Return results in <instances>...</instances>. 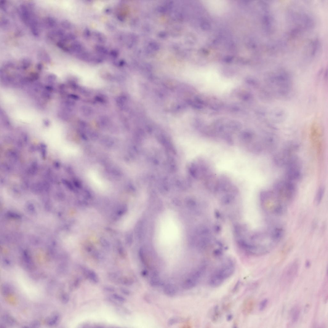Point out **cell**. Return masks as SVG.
Returning a JSON list of instances; mask_svg holds the SVG:
<instances>
[{
  "instance_id": "cell-25",
  "label": "cell",
  "mask_w": 328,
  "mask_h": 328,
  "mask_svg": "<svg viewBox=\"0 0 328 328\" xmlns=\"http://www.w3.org/2000/svg\"><path fill=\"white\" fill-rule=\"evenodd\" d=\"M9 21L6 18H3L1 20V25L2 26L3 28L6 27L9 25Z\"/></svg>"
},
{
  "instance_id": "cell-24",
  "label": "cell",
  "mask_w": 328,
  "mask_h": 328,
  "mask_svg": "<svg viewBox=\"0 0 328 328\" xmlns=\"http://www.w3.org/2000/svg\"><path fill=\"white\" fill-rule=\"evenodd\" d=\"M61 25L63 28L66 29H70L71 27L70 23L67 20H64L61 21Z\"/></svg>"
},
{
  "instance_id": "cell-3",
  "label": "cell",
  "mask_w": 328,
  "mask_h": 328,
  "mask_svg": "<svg viewBox=\"0 0 328 328\" xmlns=\"http://www.w3.org/2000/svg\"><path fill=\"white\" fill-rule=\"evenodd\" d=\"M273 191L279 198L287 206L295 198L297 192V184L286 180L279 181L275 184Z\"/></svg>"
},
{
  "instance_id": "cell-32",
  "label": "cell",
  "mask_w": 328,
  "mask_h": 328,
  "mask_svg": "<svg viewBox=\"0 0 328 328\" xmlns=\"http://www.w3.org/2000/svg\"><path fill=\"white\" fill-rule=\"evenodd\" d=\"M121 291L122 293H123L124 294L126 295H128L129 294V292L126 289H121Z\"/></svg>"
},
{
  "instance_id": "cell-1",
  "label": "cell",
  "mask_w": 328,
  "mask_h": 328,
  "mask_svg": "<svg viewBox=\"0 0 328 328\" xmlns=\"http://www.w3.org/2000/svg\"><path fill=\"white\" fill-rule=\"evenodd\" d=\"M260 200L263 208L268 214L281 216L286 212L287 205L279 198L273 190L261 192Z\"/></svg>"
},
{
  "instance_id": "cell-2",
  "label": "cell",
  "mask_w": 328,
  "mask_h": 328,
  "mask_svg": "<svg viewBox=\"0 0 328 328\" xmlns=\"http://www.w3.org/2000/svg\"><path fill=\"white\" fill-rule=\"evenodd\" d=\"M236 266L233 261L228 259L216 268L210 275L209 284L213 287H219L230 278L235 271Z\"/></svg>"
},
{
  "instance_id": "cell-31",
  "label": "cell",
  "mask_w": 328,
  "mask_h": 328,
  "mask_svg": "<svg viewBox=\"0 0 328 328\" xmlns=\"http://www.w3.org/2000/svg\"><path fill=\"white\" fill-rule=\"evenodd\" d=\"M105 290H106V291H108V292H114V290H115V289H114V288H113V287H106L105 288Z\"/></svg>"
},
{
  "instance_id": "cell-19",
  "label": "cell",
  "mask_w": 328,
  "mask_h": 328,
  "mask_svg": "<svg viewBox=\"0 0 328 328\" xmlns=\"http://www.w3.org/2000/svg\"><path fill=\"white\" fill-rule=\"evenodd\" d=\"M133 281L131 279L121 277L120 278L118 283L125 285V286H130L132 284Z\"/></svg>"
},
{
  "instance_id": "cell-4",
  "label": "cell",
  "mask_w": 328,
  "mask_h": 328,
  "mask_svg": "<svg viewBox=\"0 0 328 328\" xmlns=\"http://www.w3.org/2000/svg\"><path fill=\"white\" fill-rule=\"evenodd\" d=\"M268 84L278 94H287L290 90L291 83L289 76L284 73L272 74L268 77Z\"/></svg>"
},
{
  "instance_id": "cell-29",
  "label": "cell",
  "mask_w": 328,
  "mask_h": 328,
  "mask_svg": "<svg viewBox=\"0 0 328 328\" xmlns=\"http://www.w3.org/2000/svg\"><path fill=\"white\" fill-rule=\"evenodd\" d=\"M81 279L80 278H77L75 281L73 286L74 287L76 288L78 287L80 284L81 281Z\"/></svg>"
},
{
  "instance_id": "cell-28",
  "label": "cell",
  "mask_w": 328,
  "mask_h": 328,
  "mask_svg": "<svg viewBox=\"0 0 328 328\" xmlns=\"http://www.w3.org/2000/svg\"><path fill=\"white\" fill-rule=\"evenodd\" d=\"M4 318L5 319V321L10 324H13L14 323L15 321L14 319L12 318H11L10 317L7 316L5 317Z\"/></svg>"
},
{
  "instance_id": "cell-13",
  "label": "cell",
  "mask_w": 328,
  "mask_h": 328,
  "mask_svg": "<svg viewBox=\"0 0 328 328\" xmlns=\"http://www.w3.org/2000/svg\"><path fill=\"white\" fill-rule=\"evenodd\" d=\"M38 57L39 59L44 62L49 63L51 62V58L47 52L43 50H41L39 52Z\"/></svg>"
},
{
  "instance_id": "cell-20",
  "label": "cell",
  "mask_w": 328,
  "mask_h": 328,
  "mask_svg": "<svg viewBox=\"0 0 328 328\" xmlns=\"http://www.w3.org/2000/svg\"><path fill=\"white\" fill-rule=\"evenodd\" d=\"M121 276L119 274L115 273H111L109 274V278L111 281L118 283L120 278Z\"/></svg>"
},
{
  "instance_id": "cell-10",
  "label": "cell",
  "mask_w": 328,
  "mask_h": 328,
  "mask_svg": "<svg viewBox=\"0 0 328 328\" xmlns=\"http://www.w3.org/2000/svg\"><path fill=\"white\" fill-rule=\"evenodd\" d=\"M301 313V310L299 307L295 306L291 310L289 315L290 321L292 324L297 323L299 319Z\"/></svg>"
},
{
  "instance_id": "cell-14",
  "label": "cell",
  "mask_w": 328,
  "mask_h": 328,
  "mask_svg": "<svg viewBox=\"0 0 328 328\" xmlns=\"http://www.w3.org/2000/svg\"><path fill=\"white\" fill-rule=\"evenodd\" d=\"M164 290L166 294L172 296L176 294L177 290L174 285L169 284L165 285L164 287Z\"/></svg>"
},
{
  "instance_id": "cell-21",
  "label": "cell",
  "mask_w": 328,
  "mask_h": 328,
  "mask_svg": "<svg viewBox=\"0 0 328 328\" xmlns=\"http://www.w3.org/2000/svg\"><path fill=\"white\" fill-rule=\"evenodd\" d=\"M3 294L5 295H7L10 294L12 291V288L9 285L6 284L4 285L2 287Z\"/></svg>"
},
{
  "instance_id": "cell-16",
  "label": "cell",
  "mask_w": 328,
  "mask_h": 328,
  "mask_svg": "<svg viewBox=\"0 0 328 328\" xmlns=\"http://www.w3.org/2000/svg\"><path fill=\"white\" fill-rule=\"evenodd\" d=\"M325 189L323 187H320L317 191L316 197L315 202L317 204H319L322 200L324 195Z\"/></svg>"
},
{
  "instance_id": "cell-9",
  "label": "cell",
  "mask_w": 328,
  "mask_h": 328,
  "mask_svg": "<svg viewBox=\"0 0 328 328\" xmlns=\"http://www.w3.org/2000/svg\"><path fill=\"white\" fill-rule=\"evenodd\" d=\"M29 25L30 26L31 33L35 37H38L39 34V23L33 13L32 15Z\"/></svg>"
},
{
  "instance_id": "cell-22",
  "label": "cell",
  "mask_w": 328,
  "mask_h": 328,
  "mask_svg": "<svg viewBox=\"0 0 328 328\" xmlns=\"http://www.w3.org/2000/svg\"><path fill=\"white\" fill-rule=\"evenodd\" d=\"M268 300L266 299L261 301L259 306V310L260 311H263L265 310L268 305Z\"/></svg>"
},
{
  "instance_id": "cell-5",
  "label": "cell",
  "mask_w": 328,
  "mask_h": 328,
  "mask_svg": "<svg viewBox=\"0 0 328 328\" xmlns=\"http://www.w3.org/2000/svg\"><path fill=\"white\" fill-rule=\"evenodd\" d=\"M299 149L295 143H290L276 154L273 159L275 164L279 166H285L290 160L296 156Z\"/></svg>"
},
{
  "instance_id": "cell-26",
  "label": "cell",
  "mask_w": 328,
  "mask_h": 328,
  "mask_svg": "<svg viewBox=\"0 0 328 328\" xmlns=\"http://www.w3.org/2000/svg\"><path fill=\"white\" fill-rule=\"evenodd\" d=\"M0 7H1V9L3 11H6L7 9V6L6 1H1V3H0Z\"/></svg>"
},
{
  "instance_id": "cell-27",
  "label": "cell",
  "mask_w": 328,
  "mask_h": 328,
  "mask_svg": "<svg viewBox=\"0 0 328 328\" xmlns=\"http://www.w3.org/2000/svg\"><path fill=\"white\" fill-rule=\"evenodd\" d=\"M61 300L63 303H68L69 300V296L67 294H64L62 296Z\"/></svg>"
},
{
  "instance_id": "cell-12",
  "label": "cell",
  "mask_w": 328,
  "mask_h": 328,
  "mask_svg": "<svg viewBox=\"0 0 328 328\" xmlns=\"http://www.w3.org/2000/svg\"><path fill=\"white\" fill-rule=\"evenodd\" d=\"M65 34V32L63 29H57L49 31L47 34V37L51 39H54L56 38L60 39Z\"/></svg>"
},
{
  "instance_id": "cell-33",
  "label": "cell",
  "mask_w": 328,
  "mask_h": 328,
  "mask_svg": "<svg viewBox=\"0 0 328 328\" xmlns=\"http://www.w3.org/2000/svg\"><path fill=\"white\" fill-rule=\"evenodd\" d=\"M37 67L39 70H41L43 68V65L41 63H38L37 65Z\"/></svg>"
},
{
  "instance_id": "cell-17",
  "label": "cell",
  "mask_w": 328,
  "mask_h": 328,
  "mask_svg": "<svg viewBox=\"0 0 328 328\" xmlns=\"http://www.w3.org/2000/svg\"><path fill=\"white\" fill-rule=\"evenodd\" d=\"M31 64V60L28 58H25L21 60L20 67L23 70H26L30 67Z\"/></svg>"
},
{
  "instance_id": "cell-7",
  "label": "cell",
  "mask_w": 328,
  "mask_h": 328,
  "mask_svg": "<svg viewBox=\"0 0 328 328\" xmlns=\"http://www.w3.org/2000/svg\"><path fill=\"white\" fill-rule=\"evenodd\" d=\"M299 268V263L297 261H293L285 268L280 281V285L282 287H289L293 284L297 278Z\"/></svg>"
},
{
  "instance_id": "cell-23",
  "label": "cell",
  "mask_w": 328,
  "mask_h": 328,
  "mask_svg": "<svg viewBox=\"0 0 328 328\" xmlns=\"http://www.w3.org/2000/svg\"><path fill=\"white\" fill-rule=\"evenodd\" d=\"M112 297L114 299L121 303L125 302V301H126V299H125L124 298L122 297V296L118 294H114L112 295Z\"/></svg>"
},
{
  "instance_id": "cell-8",
  "label": "cell",
  "mask_w": 328,
  "mask_h": 328,
  "mask_svg": "<svg viewBox=\"0 0 328 328\" xmlns=\"http://www.w3.org/2000/svg\"><path fill=\"white\" fill-rule=\"evenodd\" d=\"M34 5L33 3L21 4L20 6V13L21 18L26 25H29L32 15L33 13Z\"/></svg>"
},
{
  "instance_id": "cell-6",
  "label": "cell",
  "mask_w": 328,
  "mask_h": 328,
  "mask_svg": "<svg viewBox=\"0 0 328 328\" xmlns=\"http://www.w3.org/2000/svg\"><path fill=\"white\" fill-rule=\"evenodd\" d=\"M286 167L285 180L297 183L302 177V164L299 157L296 156L289 162Z\"/></svg>"
},
{
  "instance_id": "cell-15",
  "label": "cell",
  "mask_w": 328,
  "mask_h": 328,
  "mask_svg": "<svg viewBox=\"0 0 328 328\" xmlns=\"http://www.w3.org/2000/svg\"><path fill=\"white\" fill-rule=\"evenodd\" d=\"M45 24L48 27L51 28H55L57 25V22L55 18L52 17H47L45 18Z\"/></svg>"
},
{
  "instance_id": "cell-18",
  "label": "cell",
  "mask_w": 328,
  "mask_h": 328,
  "mask_svg": "<svg viewBox=\"0 0 328 328\" xmlns=\"http://www.w3.org/2000/svg\"><path fill=\"white\" fill-rule=\"evenodd\" d=\"M59 319V316L58 315L54 314L47 320V323L49 326H54L57 323Z\"/></svg>"
},
{
  "instance_id": "cell-11",
  "label": "cell",
  "mask_w": 328,
  "mask_h": 328,
  "mask_svg": "<svg viewBox=\"0 0 328 328\" xmlns=\"http://www.w3.org/2000/svg\"><path fill=\"white\" fill-rule=\"evenodd\" d=\"M83 272L85 276L91 281L95 284L98 283L99 279L97 275L94 271L84 268L83 269Z\"/></svg>"
},
{
  "instance_id": "cell-30",
  "label": "cell",
  "mask_w": 328,
  "mask_h": 328,
  "mask_svg": "<svg viewBox=\"0 0 328 328\" xmlns=\"http://www.w3.org/2000/svg\"><path fill=\"white\" fill-rule=\"evenodd\" d=\"M40 324L37 321L33 322V323H32L31 325V326L34 327H39V326H40Z\"/></svg>"
}]
</instances>
